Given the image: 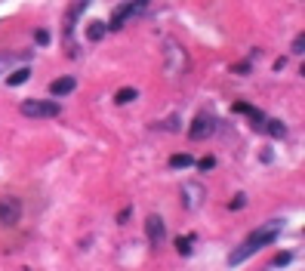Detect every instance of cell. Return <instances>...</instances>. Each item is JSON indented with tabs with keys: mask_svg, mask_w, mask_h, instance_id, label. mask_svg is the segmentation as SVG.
Segmentation results:
<instances>
[{
	"mask_svg": "<svg viewBox=\"0 0 305 271\" xmlns=\"http://www.w3.org/2000/svg\"><path fill=\"white\" fill-rule=\"evenodd\" d=\"M198 166H200V169H213V166H216V157H200Z\"/></svg>",
	"mask_w": 305,
	"mask_h": 271,
	"instance_id": "22",
	"label": "cell"
},
{
	"mask_svg": "<svg viewBox=\"0 0 305 271\" xmlns=\"http://www.w3.org/2000/svg\"><path fill=\"white\" fill-rule=\"evenodd\" d=\"M169 166H173V169L194 166V157H191V154H173V157H169Z\"/></svg>",
	"mask_w": 305,
	"mask_h": 271,
	"instance_id": "16",
	"label": "cell"
},
{
	"mask_svg": "<svg viewBox=\"0 0 305 271\" xmlns=\"http://www.w3.org/2000/svg\"><path fill=\"white\" fill-rule=\"evenodd\" d=\"M105 31H108L105 22H90V25H87V37H90V40H102V37H105Z\"/></svg>",
	"mask_w": 305,
	"mask_h": 271,
	"instance_id": "14",
	"label": "cell"
},
{
	"mask_svg": "<svg viewBox=\"0 0 305 271\" xmlns=\"http://www.w3.org/2000/svg\"><path fill=\"white\" fill-rule=\"evenodd\" d=\"M191 243H194V237H191V234L176 237V250H179V256H191Z\"/></svg>",
	"mask_w": 305,
	"mask_h": 271,
	"instance_id": "15",
	"label": "cell"
},
{
	"mask_svg": "<svg viewBox=\"0 0 305 271\" xmlns=\"http://www.w3.org/2000/svg\"><path fill=\"white\" fill-rule=\"evenodd\" d=\"M133 99H139V90H133V87H123V90L114 92V102H117V105H130Z\"/></svg>",
	"mask_w": 305,
	"mask_h": 271,
	"instance_id": "12",
	"label": "cell"
},
{
	"mask_svg": "<svg viewBox=\"0 0 305 271\" xmlns=\"http://www.w3.org/2000/svg\"><path fill=\"white\" fill-rule=\"evenodd\" d=\"M231 210H241V207H247V194H234V200L228 203Z\"/></svg>",
	"mask_w": 305,
	"mask_h": 271,
	"instance_id": "19",
	"label": "cell"
},
{
	"mask_svg": "<svg viewBox=\"0 0 305 271\" xmlns=\"http://www.w3.org/2000/svg\"><path fill=\"white\" fill-rule=\"evenodd\" d=\"M34 40H37L40 46H44V44H49V31H44V28H40L37 34H34Z\"/></svg>",
	"mask_w": 305,
	"mask_h": 271,
	"instance_id": "21",
	"label": "cell"
},
{
	"mask_svg": "<svg viewBox=\"0 0 305 271\" xmlns=\"http://www.w3.org/2000/svg\"><path fill=\"white\" fill-rule=\"evenodd\" d=\"M231 108H234L237 114H250V117H253V120H256V123H262V120H265V117H262V114H259V111H256V108H253V105H247V102H234Z\"/></svg>",
	"mask_w": 305,
	"mask_h": 271,
	"instance_id": "13",
	"label": "cell"
},
{
	"mask_svg": "<svg viewBox=\"0 0 305 271\" xmlns=\"http://www.w3.org/2000/svg\"><path fill=\"white\" fill-rule=\"evenodd\" d=\"M213 130H216V120L210 114H198L194 117V123L188 126V136L194 142H200V139H207V136H213Z\"/></svg>",
	"mask_w": 305,
	"mask_h": 271,
	"instance_id": "7",
	"label": "cell"
},
{
	"mask_svg": "<svg viewBox=\"0 0 305 271\" xmlns=\"http://www.w3.org/2000/svg\"><path fill=\"white\" fill-rule=\"evenodd\" d=\"M302 46H305V37H302V34H296V40H293V53H296V56H302Z\"/></svg>",
	"mask_w": 305,
	"mask_h": 271,
	"instance_id": "20",
	"label": "cell"
},
{
	"mask_svg": "<svg viewBox=\"0 0 305 271\" xmlns=\"http://www.w3.org/2000/svg\"><path fill=\"white\" fill-rule=\"evenodd\" d=\"M287 262H293V253H290V250H284V253H277V256H274V265H277V268L287 265Z\"/></svg>",
	"mask_w": 305,
	"mask_h": 271,
	"instance_id": "18",
	"label": "cell"
},
{
	"mask_svg": "<svg viewBox=\"0 0 305 271\" xmlns=\"http://www.w3.org/2000/svg\"><path fill=\"white\" fill-rule=\"evenodd\" d=\"M22 59H28V53H0V74H6L13 65H19Z\"/></svg>",
	"mask_w": 305,
	"mask_h": 271,
	"instance_id": "11",
	"label": "cell"
},
{
	"mask_svg": "<svg viewBox=\"0 0 305 271\" xmlns=\"http://www.w3.org/2000/svg\"><path fill=\"white\" fill-rule=\"evenodd\" d=\"M19 108L25 117H56L59 114V102H49V99H25Z\"/></svg>",
	"mask_w": 305,
	"mask_h": 271,
	"instance_id": "4",
	"label": "cell"
},
{
	"mask_svg": "<svg viewBox=\"0 0 305 271\" xmlns=\"http://www.w3.org/2000/svg\"><path fill=\"white\" fill-rule=\"evenodd\" d=\"M31 77V68L28 65H22V68H13L10 74H6V87H19V83H25Z\"/></svg>",
	"mask_w": 305,
	"mask_h": 271,
	"instance_id": "10",
	"label": "cell"
},
{
	"mask_svg": "<svg viewBox=\"0 0 305 271\" xmlns=\"http://www.w3.org/2000/svg\"><path fill=\"white\" fill-rule=\"evenodd\" d=\"M281 234V222H271V225H262V228H256V231H253L247 241L241 243V247H237L231 256H228V262H231V265H241V262H247L253 253H259L262 247H268V243H274V237Z\"/></svg>",
	"mask_w": 305,
	"mask_h": 271,
	"instance_id": "1",
	"label": "cell"
},
{
	"mask_svg": "<svg viewBox=\"0 0 305 271\" xmlns=\"http://www.w3.org/2000/svg\"><path fill=\"white\" fill-rule=\"evenodd\" d=\"M262 123H265V130H268L271 136H277V139H284V136H287V126H284L281 120H262Z\"/></svg>",
	"mask_w": 305,
	"mask_h": 271,
	"instance_id": "17",
	"label": "cell"
},
{
	"mask_svg": "<svg viewBox=\"0 0 305 271\" xmlns=\"http://www.w3.org/2000/svg\"><path fill=\"white\" fill-rule=\"evenodd\" d=\"M145 231H148V241H151V247H164V237H167V228H164V219L160 216H148L145 219Z\"/></svg>",
	"mask_w": 305,
	"mask_h": 271,
	"instance_id": "8",
	"label": "cell"
},
{
	"mask_svg": "<svg viewBox=\"0 0 305 271\" xmlns=\"http://www.w3.org/2000/svg\"><path fill=\"white\" fill-rule=\"evenodd\" d=\"M185 65H188L185 49L176 44V40H167V46H164V71H167V77H179V74L185 71Z\"/></svg>",
	"mask_w": 305,
	"mask_h": 271,
	"instance_id": "3",
	"label": "cell"
},
{
	"mask_svg": "<svg viewBox=\"0 0 305 271\" xmlns=\"http://www.w3.org/2000/svg\"><path fill=\"white\" fill-rule=\"evenodd\" d=\"M74 90H77V80H74L71 74L56 77L53 83H49V92H53V96H68V92H74Z\"/></svg>",
	"mask_w": 305,
	"mask_h": 271,
	"instance_id": "9",
	"label": "cell"
},
{
	"mask_svg": "<svg viewBox=\"0 0 305 271\" xmlns=\"http://www.w3.org/2000/svg\"><path fill=\"white\" fill-rule=\"evenodd\" d=\"M203 197H207V188H203L200 182H185L182 185V203L188 210H198L203 203Z\"/></svg>",
	"mask_w": 305,
	"mask_h": 271,
	"instance_id": "6",
	"label": "cell"
},
{
	"mask_svg": "<svg viewBox=\"0 0 305 271\" xmlns=\"http://www.w3.org/2000/svg\"><path fill=\"white\" fill-rule=\"evenodd\" d=\"M22 219V200L19 197H0V225H15Z\"/></svg>",
	"mask_w": 305,
	"mask_h": 271,
	"instance_id": "5",
	"label": "cell"
},
{
	"mask_svg": "<svg viewBox=\"0 0 305 271\" xmlns=\"http://www.w3.org/2000/svg\"><path fill=\"white\" fill-rule=\"evenodd\" d=\"M145 10H148V0H126L123 6H117V10L111 13V22H108L105 28H108V31H121L126 22H130V19H139Z\"/></svg>",
	"mask_w": 305,
	"mask_h": 271,
	"instance_id": "2",
	"label": "cell"
}]
</instances>
